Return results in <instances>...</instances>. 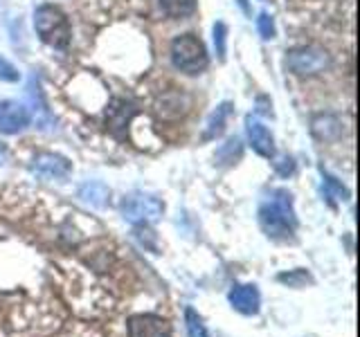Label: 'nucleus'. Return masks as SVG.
<instances>
[{"label":"nucleus","instance_id":"f257e3e1","mask_svg":"<svg viewBox=\"0 0 360 337\" xmlns=\"http://www.w3.org/2000/svg\"><path fill=\"white\" fill-rule=\"evenodd\" d=\"M259 225L273 241H288L297 230V216L292 209V196L286 189L273 191L262 207H259Z\"/></svg>","mask_w":360,"mask_h":337},{"label":"nucleus","instance_id":"f03ea898","mask_svg":"<svg viewBox=\"0 0 360 337\" xmlns=\"http://www.w3.org/2000/svg\"><path fill=\"white\" fill-rule=\"evenodd\" d=\"M34 29L43 43L54 50H65L72 39L70 20L56 5H41L34 11Z\"/></svg>","mask_w":360,"mask_h":337},{"label":"nucleus","instance_id":"7ed1b4c3","mask_svg":"<svg viewBox=\"0 0 360 337\" xmlns=\"http://www.w3.org/2000/svg\"><path fill=\"white\" fill-rule=\"evenodd\" d=\"M172 61L174 67L185 74H200L207 67L210 59L205 45L196 34H180L172 43Z\"/></svg>","mask_w":360,"mask_h":337},{"label":"nucleus","instance_id":"20e7f679","mask_svg":"<svg viewBox=\"0 0 360 337\" xmlns=\"http://www.w3.org/2000/svg\"><path fill=\"white\" fill-rule=\"evenodd\" d=\"M286 65L290 72L300 77H313L331 65V56L320 45H302V48H292L286 52Z\"/></svg>","mask_w":360,"mask_h":337},{"label":"nucleus","instance_id":"39448f33","mask_svg":"<svg viewBox=\"0 0 360 337\" xmlns=\"http://www.w3.org/2000/svg\"><path fill=\"white\" fill-rule=\"evenodd\" d=\"M165 213V205L149 194H131L122 202V216L129 223H155Z\"/></svg>","mask_w":360,"mask_h":337},{"label":"nucleus","instance_id":"423d86ee","mask_svg":"<svg viewBox=\"0 0 360 337\" xmlns=\"http://www.w3.org/2000/svg\"><path fill=\"white\" fill-rule=\"evenodd\" d=\"M129 337H172V326L167 319L151 312L133 315L127 322Z\"/></svg>","mask_w":360,"mask_h":337},{"label":"nucleus","instance_id":"0eeeda50","mask_svg":"<svg viewBox=\"0 0 360 337\" xmlns=\"http://www.w3.org/2000/svg\"><path fill=\"white\" fill-rule=\"evenodd\" d=\"M32 171L43 180H63L70 176L72 164L68 157H63L59 153H41L34 157Z\"/></svg>","mask_w":360,"mask_h":337},{"label":"nucleus","instance_id":"6e6552de","mask_svg":"<svg viewBox=\"0 0 360 337\" xmlns=\"http://www.w3.org/2000/svg\"><path fill=\"white\" fill-rule=\"evenodd\" d=\"M32 121L30 108L18 104V101H0V133L5 135H14L22 131Z\"/></svg>","mask_w":360,"mask_h":337},{"label":"nucleus","instance_id":"1a4fd4ad","mask_svg":"<svg viewBox=\"0 0 360 337\" xmlns=\"http://www.w3.org/2000/svg\"><path fill=\"white\" fill-rule=\"evenodd\" d=\"M245 131H248V140H250L252 149L259 155L275 157V140H273V133H270L262 121L250 115V117L245 119Z\"/></svg>","mask_w":360,"mask_h":337},{"label":"nucleus","instance_id":"9d476101","mask_svg":"<svg viewBox=\"0 0 360 337\" xmlns=\"http://www.w3.org/2000/svg\"><path fill=\"white\" fill-rule=\"evenodd\" d=\"M230 303L234 310H239L241 315H257L259 306H262V295H259L257 286H234L228 295Z\"/></svg>","mask_w":360,"mask_h":337},{"label":"nucleus","instance_id":"9b49d317","mask_svg":"<svg viewBox=\"0 0 360 337\" xmlns=\"http://www.w3.org/2000/svg\"><path fill=\"white\" fill-rule=\"evenodd\" d=\"M187 104L189 101H187V95L183 93V88H174V90H169V93H165L155 99L158 112L167 119H174V117L183 115V112L187 110Z\"/></svg>","mask_w":360,"mask_h":337},{"label":"nucleus","instance_id":"f8f14e48","mask_svg":"<svg viewBox=\"0 0 360 337\" xmlns=\"http://www.w3.org/2000/svg\"><path fill=\"white\" fill-rule=\"evenodd\" d=\"M230 115H232V104H230V101H223V104H219L217 110L210 112L207 124H205V135H202V138L214 140V138H219V135H223L225 126H228Z\"/></svg>","mask_w":360,"mask_h":337},{"label":"nucleus","instance_id":"ddd939ff","mask_svg":"<svg viewBox=\"0 0 360 337\" xmlns=\"http://www.w3.org/2000/svg\"><path fill=\"white\" fill-rule=\"evenodd\" d=\"M108 196H110L108 187L104 183H97V180L86 183L82 189H79V198H82L90 207H104L108 202Z\"/></svg>","mask_w":360,"mask_h":337},{"label":"nucleus","instance_id":"4468645a","mask_svg":"<svg viewBox=\"0 0 360 337\" xmlns=\"http://www.w3.org/2000/svg\"><path fill=\"white\" fill-rule=\"evenodd\" d=\"M198 0H160V9L169 18H187L196 11Z\"/></svg>","mask_w":360,"mask_h":337},{"label":"nucleus","instance_id":"2eb2a0df","mask_svg":"<svg viewBox=\"0 0 360 337\" xmlns=\"http://www.w3.org/2000/svg\"><path fill=\"white\" fill-rule=\"evenodd\" d=\"M313 133L322 140H331L340 135V121L333 115H318L313 117Z\"/></svg>","mask_w":360,"mask_h":337},{"label":"nucleus","instance_id":"dca6fc26","mask_svg":"<svg viewBox=\"0 0 360 337\" xmlns=\"http://www.w3.org/2000/svg\"><path fill=\"white\" fill-rule=\"evenodd\" d=\"M185 326H187V335L189 337H210L205 324L198 317V312L194 308H185Z\"/></svg>","mask_w":360,"mask_h":337},{"label":"nucleus","instance_id":"f3484780","mask_svg":"<svg viewBox=\"0 0 360 337\" xmlns=\"http://www.w3.org/2000/svg\"><path fill=\"white\" fill-rule=\"evenodd\" d=\"M241 157V142L236 140V138H232V140H228L225 142L221 149L217 151V160L221 162V164H232L234 160H239Z\"/></svg>","mask_w":360,"mask_h":337},{"label":"nucleus","instance_id":"a211bd4d","mask_svg":"<svg viewBox=\"0 0 360 337\" xmlns=\"http://www.w3.org/2000/svg\"><path fill=\"white\" fill-rule=\"evenodd\" d=\"M324 187H326V194L333 196L335 200H347L349 198V191L338 183L335 178H331L329 173H324Z\"/></svg>","mask_w":360,"mask_h":337},{"label":"nucleus","instance_id":"6ab92c4d","mask_svg":"<svg viewBox=\"0 0 360 337\" xmlns=\"http://www.w3.org/2000/svg\"><path fill=\"white\" fill-rule=\"evenodd\" d=\"M257 27H259V34H262V39H264V41L275 39V22H273V16L259 14V18H257Z\"/></svg>","mask_w":360,"mask_h":337},{"label":"nucleus","instance_id":"aec40b11","mask_svg":"<svg viewBox=\"0 0 360 337\" xmlns=\"http://www.w3.org/2000/svg\"><path fill=\"white\" fill-rule=\"evenodd\" d=\"M279 281L281 284H288V286H304V284H311V277L304 272V270H297V272H292V275H279Z\"/></svg>","mask_w":360,"mask_h":337},{"label":"nucleus","instance_id":"412c9836","mask_svg":"<svg viewBox=\"0 0 360 337\" xmlns=\"http://www.w3.org/2000/svg\"><path fill=\"white\" fill-rule=\"evenodd\" d=\"M225 39H228V27L223 22L214 25V43H217V54L221 59H225Z\"/></svg>","mask_w":360,"mask_h":337},{"label":"nucleus","instance_id":"4be33fe9","mask_svg":"<svg viewBox=\"0 0 360 337\" xmlns=\"http://www.w3.org/2000/svg\"><path fill=\"white\" fill-rule=\"evenodd\" d=\"M0 79L3 81H18V70L11 63L0 59Z\"/></svg>","mask_w":360,"mask_h":337},{"label":"nucleus","instance_id":"5701e85b","mask_svg":"<svg viewBox=\"0 0 360 337\" xmlns=\"http://www.w3.org/2000/svg\"><path fill=\"white\" fill-rule=\"evenodd\" d=\"M275 168L281 176H290L295 171V162H292V157H279V162H275Z\"/></svg>","mask_w":360,"mask_h":337},{"label":"nucleus","instance_id":"b1692460","mask_svg":"<svg viewBox=\"0 0 360 337\" xmlns=\"http://www.w3.org/2000/svg\"><path fill=\"white\" fill-rule=\"evenodd\" d=\"M5 162H7V149L0 144V164H5Z\"/></svg>","mask_w":360,"mask_h":337},{"label":"nucleus","instance_id":"393cba45","mask_svg":"<svg viewBox=\"0 0 360 337\" xmlns=\"http://www.w3.org/2000/svg\"><path fill=\"white\" fill-rule=\"evenodd\" d=\"M236 3H239V7L245 11V14H250V7H248V0H236Z\"/></svg>","mask_w":360,"mask_h":337}]
</instances>
